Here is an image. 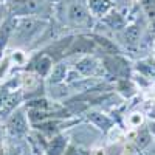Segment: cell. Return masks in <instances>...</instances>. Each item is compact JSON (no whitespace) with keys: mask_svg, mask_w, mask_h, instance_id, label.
<instances>
[{"mask_svg":"<svg viewBox=\"0 0 155 155\" xmlns=\"http://www.w3.org/2000/svg\"><path fill=\"white\" fill-rule=\"evenodd\" d=\"M47 27V20L41 17H16V27L12 36L19 44L30 42Z\"/></svg>","mask_w":155,"mask_h":155,"instance_id":"obj_1","label":"cell"},{"mask_svg":"<svg viewBox=\"0 0 155 155\" xmlns=\"http://www.w3.org/2000/svg\"><path fill=\"white\" fill-rule=\"evenodd\" d=\"M45 9V0H9L6 5L8 14L12 17H41Z\"/></svg>","mask_w":155,"mask_h":155,"instance_id":"obj_2","label":"cell"},{"mask_svg":"<svg viewBox=\"0 0 155 155\" xmlns=\"http://www.w3.org/2000/svg\"><path fill=\"white\" fill-rule=\"evenodd\" d=\"M31 130V123L28 115L22 109H16L6 118V132L11 137H25Z\"/></svg>","mask_w":155,"mask_h":155,"instance_id":"obj_3","label":"cell"},{"mask_svg":"<svg viewBox=\"0 0 155 155\" xmlns=\"http://www.w3.org/2000/svg\"><path fill=\"white\" fill-rule=\"evenodd\" d=\"M102 62L106 64V68L115 74L118 78H126L127 79V74H129V64L126 59H123L120 54H107Z\"/></svg>","mask_w":155,"mask_h":155,"instance_id":"obj_4","label":"cell"},{"mask_svg":"<svg viewBox=\"0 0 155 155\" xmlns=\"http://www.w3.org/2000/svg\"><path fill=\"white\" fill-rule=\"evenodd\" d=\"M87 121L90 124H93L95 127H98L99 130L104 132V134H107L110 129L115 126L113 118H110L107 113L101 112V110H90V112H87Z\"/></svg>","mask_w":155,"mask_h":155,"instance_id":"obj_5","label":"cell"},{"mask_svg":"<svg viewBox=\"0 0 155 155\" xmlns=\"http://www.w3.org/2000/svg\"><path fill=\"white\" fill-rule=\"evenodd\" d=\"M90 11L85 5L79 3V2H73L70 6H68V11H67V17L71 23L74 25H84V23H88L90 22Z\"/></svg>","mask_w":155,"mask_h":155,"instance_id":"obj_6","label":"cell"},{"mask_svg":"<svg viewBox=\"0 0 155 155\" xmlns=\"http://www.w3.org/2000/svg\"><path fill=\"white\" fill-rule=\"evenodd\" d=\"M96 48H98L96 44L92 41L90 36H78L73 39L67 54H88V53H93Z\"/></svg>","mask_w":155,"mask_h":155,"instance_id":"obj_7","label":"cell"},{"mask_svg":"<svg viewBox=\"0 0 155 155\" xmlns=\"http://www.w3.org/2000/svg\"><path fill=\"white\" fill-rule=\"evenodd\" d=\"M14 27H16V17L12 16H6L5 20L0 25V59L3 58V53H5V48L8 47L11 37H12V31H14Z\"/></svg>","mask_w":155,"mask_h":155,"instance_id":"obj_8","label":"cell"},{"mask_svg":"<svg viewBox=\"0 0 155 155\" xmlns=\"http://www.w3.org/2000/svg\"><path fill=\"white\" fill-rule=\"evenodd\" d=\"M73 36H67V37H64V39H61V41H56L53 45H50L44 53L45 54H48L53 61H58V59H61V58H64L67 53H68V50H70V45H71V42H73Z\"/></svg>","mask_w":155,"mask_h":155,"instance_id":"obj_9","label":"cell"},{"mask_svg":"<svg viewBox=\"0 0 155 155\" xmlns=\"http://www.w3.org/2000/svg\"><path fill=\"white\" fill-rule=\"evenodd\" d=\"M68 147V138L65 134H58L51 137L47 143L45 155H64Z\"/></svg>","mask_w":155,"mask_h":155,"instance_id":"obj_10","label":"cell"},{"mask_svg":"<svg viewBox=\"0 0 155 155\" xmlns=\"http://www.w3.org/2000/svg\"><path fill=\"white\" fill-rule=\"evenodd\" d=\"M120 36L127 47H135L138 45L140 39H141V28L138 23H127L120 31Z\"/></svg>","mask_w":155,"mask_h":155,"instance_id":"obj_11","label":"cell"},{"mask_svg":"<svg viewBox=\"0 0 155 155\" xmlns=\"http://www.w3.org/2000/svg\"><path fill=\"white\" fill-rule=\"evenodd\" d=\"M31 70L37 74V76H48L51 68H53V59H51L48 54L42 53L37 58H34L31 61Z\"/></svg>","mask_w":155,"mask_h":155,"instance_id":"obj_12","label":"cell"},{"mask_svg":"<svg viewBox=\"0 0 155 155\" xmlns=\"http://www.w3.org/2000/svg\"><path fill=\"white\" fill-rule=\"evenodd\" d=\"M90 37H92V41L96 44V47L102 50V53H106V54H121L120 45L116 42H113V41H110V39H107L106 36L92 33Z\"/></svg>","mask_w":155,"mask_h":155,"instance_id":"obj_13","label":"cell"},{"mask_svg":"<svg viewBox=\"0 0 155 155\" xmlns=\"http://www.w3.org/2000/svg\"><path fill=\"white\" fill-rule=\"evenodd\" d=\"M87 8L92 16L102 19L113 9V3L112 0H87Z\"/></svg>","mask_w":155,"mask_h":155,"instance_id":"obj_14","label":"cell"},{"mask_svg":"<svg viewBox=\"0 0 155 155\" xmlns=\"http://www.w3.org/2000/svg\"><path fill=\"white\" fill-rule=\"evenodd\" d=\"M76 70L84 76H95L99 70V62L93 56H84L76 62Z\"/></svg>","mask_w":155,"mask_h":155,"instance_id":"obj_15","label":"cell"},{"mask_svg":"<svg viewBox=\"0 0 155 155\" xmlns=\"http://www.w3.org/2000/svg\"><path fill=\"white\" fill-rule=\"evenodd\" d=\"M152 141H153V135L150 134V130H149V127H140L138 130H137V135H135V138H134V146H135V149L137 150H146L150 144H152Z\"/></svg>","mask_w":155,"mask_h":155,"instance_id":"obj_16","label":"cell"},{"mask_svg":"<svg viewBox=\"0 0 155 155\" xmlns=\"http://www.w3.org/2000/svg\"><path fill=\"white\" fill-rule=\"evenodd\" d=\"M102 23H106L107 27L112 28L113 31H121L126 25H127L124 16L121 14V12L115 11V9H112L109 14H106L104 17H102Z\"/></svg>","mask_w":155,"mask_h":155,"instance_id":"obj_17","label":"cell"},{"mask_svg":"<svg viewBox=\"0 0 155 155\" xmlns=\"http://www.w3.org/2000/svg\"><path fill=\"white\" fill-rule=\"evenodd\" d=\"M22 102V92H17V93H9L6 101L3 102L2 109H0V116H5V118H8V116L14 112Z\"/></svg>","mask_w":155,"mask_h":155,"instance_id":"obj_18","label":"cell"},{"mask_svg":"<svg viewBox=\"0 0 155 155\" xmlns=\"http://www.w3.org/2000/svg\"><path fill=\"white\" fill-rule=\"evenodd\" d=\"M67 71H68V68H67V65L64 62L56 64V65L51 68L50 74H48V82L50 84H59V82H62L64 79H65V76H67Z\"/></svg>","mask_w":155,"mask_h":155,"instance_id":"obj_19","label":"cell"},{"mask_svg":"<svg viewBox=\"0 0 155 155\" xmlns=\"http://www.w3.org/2000/svg\"><path fill=\"white\" fill-rule=\"evenodd\" d=\"M126 123H127L129 129H140L144 126V115L141 112H132L126 118Z\"/></svg>","mask_w":155,"mask_h":155,"instance_id":"obj_20","label":"cell"},{"mask_svg":"<svg viewBox=\"0 0 155 155\" xmlns=\"http://www.w3.org/2000/svg\"><path fill=\"white\" fill-rule=\"evenodd\" d=\"M20 84H22L23 88L31 90V88L36 87V84H37V74L30 73V71H28V73H23L22 78H20Z\"/></svg>","mask_w":155,"mask_h":155,"instance_id":"obj_21","label":"cell"},{"mask_svg":"<svg viewBox=\"0 0 155 155\" xmlns=\"http://www.w3.org/2000/svg\"><path fill=\"white\" fill-rule=\"evenodd\" d=\"M107 135H109L110 143H118V141H121V140H126V132L123 130L121 127L116 126V124L107 132Z\"/></svg>","mask_w":155,"mask_h":155,"instance_id":"obj_22","label":"cell"},{"mask_svg":"<svg viewBox=\"0 0 155 155\" xmlns=\"http://www.w3.org/2000/svg\"><path fill=\"white\" fill-rule=\"evenodd\" d=\"M8 58H9V61H11V62H14L16 65H25V64L28 62L27 54H25L22 50H14V51H12V53H11Z\"/></svg>","mask_w":155,"mask_h":155,"instance_id":"obj_23","label":"cell"},{"mask_svg":"<svg viewBox=\"0 0 155 155\" xmlns=\"http://www.w3.org/2000/svg\"><path fill=\"white\" fill-rule=\"evenodd\" d=\"M64 155H90V150L82 146H78V144H68Z\"/></svg>","mask_w":155,"mask_h":155,"instance_id":"obj_24","label":"cell"},{"mask_svg":"<svg viewBox=\"0 0 155 155\" xmlns=\"http://www.w3.org/2000/svg\"><path fill=\"white\" fill-rule=\"evenodd\" d=\"M90 155H109L106 147H96V149H90Z\"/></svg>","mask_w":155,"mask_h":155,"instance_id":"obj_25","label":"cell"},{"mask_svg":"<svg viewBox=\"0 0 155 155\" xmlns=\"http://www.w3.org/2000/svg\"><path fill=\"white\" fill-rule=\"evenodd\" d=\"M8 95H9V92H8V90H0V109H2V106H3V102L6 101Z\"/></svg>","mask_w":155,"mask_h":155,"instance_id":"obj_26","label":"cell"},{"mask_svg":"<svg viewBox=\"0 0 155 155\" xmlns=\"http://www.w3.org/2000/svg\"><path fill=\"white\" fill-rule=\"evenodd\" d=\"M6 16H8V11H6V8L0 5V25H2V22L5 20V17H6Z\"/></svg>","mask_w":155,"mask_h":155,"instance_id":"obj_27","label":"cell"},{"mask_svg":"<svg viewBox=\"0 0 155 155\" xmlns=\"http://www.w3.org/2000/svg\"><path fill=\"white\" fill-rule=\"evenodd\" d=\"M149 30H150V33H152V34H153V37H155V19H152V20H150Z\"/></svg>","mask_w":155,"mask_h":155,"instance_id":"obj_28","label":"cell"},{"mask_svg":"<svg viewBox=\"0 0 155 155\" xmlns=\"http://www.w3.org/2000/svg\"><path fill=\"white\" fill-rule=\"evenodd\" d=\"M147 127H149V130H150V134H152V135L155 137V121H150Z\"/></svg>","mask_w":155,"mask_h":155,"instance_id":"obj_29","label":"cell"},{"mask_svg":"<svg viewBox=\"0 0 155 155\" xmlns=\"http://www.w3.org/2000/svg\"><path fill=\"white\" fill-rule=\"evenodd\" d=\"M3 146V135H2V129H0V149Z\"/></svg>","mask_w":155,"mask_h":155,"instance_id":"obj_30","label":"cell"},{"mask_svg":"<svg viewBox=\"0 0 155 155\" xmlns=\"http://www.w3.org/2000/svg\"><path fill=\"white\" fill-rule=\"evenodd\" d=\"M45 2H50V3H59L61 0H45Z\"/></svg>","mask_w":155,"mask_h":155,"instance_id":"obj_31","label":"cell"},{"mask_svg":"<svg viewBox=\"0 0 155 155\" xmlns=\"http://www.w3.org/2000/svg\"><path fill=\"white\" fill-rule=\"evenodd\" d=\"M149 155H155V149H153V150H150V153H149Z\"/></svg>","mask_w":155,"mask_h":155,"instance_id":"obj_32","label":"cell"}]
</instances>
